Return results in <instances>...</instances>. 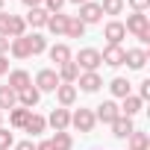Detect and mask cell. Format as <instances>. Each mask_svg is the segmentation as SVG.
<instances>
[{
    "label": "cell",
    "instance_id": "6da1fadb",
    "mask_svg": "<svg viewBox=\"0 0 150 150\" xmlns=\"http://www.w3.org/2000/svg\"><path fill=\"white\" fill-rule=\"evenodd\" d=\"M74 65H77V68H86V71H94V68L100 65V53L91 50V47H86V50H80V56H77Z\"/></svg>",
    "mask_w": 150,
    "mask_h": 150
},
{
    "label": "cell",
    "instance_id": "7a4b0ae2",
    "mask_svg": "<svg viewBox=\"0 0 150 150\" xmlns=\"http://www.w3.org/2000/svg\"><path fill=\"white\" fill-rule=\"evenodd\" d=\"M124 59H127V50H121L118 44H109V47L100 53V62H106V65H112V68L124 65Z\"/></svg>",
    "mask_w": 150,
    "mask_h": 150
},
{
    "label": "cell",
    "instance_id": "3957f363",
    "mask_svg": "<svg viewBox=\"0 0 150 150\" xmlns=\"http://www.w3.org/2000/svg\"><path fill=\"white\" fill-rule=\"evenodd\" d=\"M35 86H38L41 91H56V88H59V74H56V71H38Z\"/></svg>",
    "mask_w": 150,
    "mask_h": 150
},
{
    "label": "cell",
    "instance_id": "277c9868",
    "mask_svg": "<svg viewBox=\"0 0 150 150\" xmlns=\"http://www.w3.org/2000/svg\"><path fill=\"white\" fill-rule=\"evenodd\" d=\"M121 118V109L112 103V100H103L100 106H97V121H103V124H112V121H118Z\"/></svg>",
    "mask_w": 150,
    "mask_h": 150
},
{
    "label": "cell",
    "instance_id": "5b68a950",
    "mask_svg": "<svg viewBox=\"0 0 150 150\" xmlns=\"http://www.w3.org/2000/svg\"><path fill=\"white\" fill-rule=\"evenodd\" d=\"M74 127H77L80 132H91V129H94V115H91V109H80L77 115H74Z\"/></svg>",
    "mask_w": 150,
    "mask_h": 150
},
{
    "label": "cell",
    "instance_id": "8992f818",
    "mask_svg": "<svg viewBox=\"0 0 150 150\" xmlns=\"http://www.w3.org/2000/svg\"><path fill=\"white\" fill-rule=\"evenodd\" d=\"M100 15H103V12H100L97 3H83V9H80V21H83V24H97Z\"/></svg>",
    "mask_w": 150,
    "mask_h": 150
},
{
    "label": "cell",
    "instance_id": "52a82bcc",
    "mask_svg": "<svg viewBox=\"0 0 150 150\" xmlns=\"http://www.w3.org/2000/svg\"><path fill=\"white\" fill-rule=\"evenodd\" d=\"M103 33H106V38H109V44H121V38L127 35V30H124V24H121V21H109Z\"/></svg>",
    "mask_w": 150,
    "mask_h": 150
},
{
    "label": "cell",
    "instance_id": "ba28073f",
    "mask_svg": "<svg viewBox=\"0 0 150 150\" xmlns=\"http://www.w3.org/2000/svg\"><path fill=\"white\" fill-rule=\"evenodd\" d=\"M124 30H129V33H135V35H144V33H147V15L135 12V15L127 21V27H124Z\"/></svg>",
    "mask_w": 150,
    "mask_h": 150
},
{
    "label": "cell",
    "instance_id": "9c48e42d",
    "mask_svg": "<svg viewBox=\"0 0 150 150\" xmlns=\"http://www.w3.org/2000/svg\"><path fill=\"white\" fill-rule=\"evenodd\" d=\"M30 86V74L27 71H12L9 74V88L12 91H21V88H27Z\"/></svg>",
    "mask_w": 150,
    "mask_h": 150
},
{
    "label": "cell",
    "instance_id": "30bf717a",
    "mask_svg": "<svg viewBox=\"0 0 150 150\" xmlns=\"http://www.w3.org/2000/svg\"><path fill=\"white\" fill-rule=\"evenodd\" d=\"M100 86H103V80L97 77L94 71H88V74H83V77H80V88H83V91H97Z\"/></svg>",
    "mask_w": 150,
    "mask_h": 150
},
{
    "label": "cell",
    "instance_id": "8fae6325",
    "mask_svg": "<svg viewBox=\"0 0 150 150\" xmlns=\"http://www.w3.org/2000/svg\"><path fill=\"white\" fill-rule=\"evenodd\" d=\"M56 97H59V103H62V106H71L74 100H77V88H74L71 83H65V86H59V88H56Z\"/></svg>",
    "mask_w": 150,
    "mask_h": 150
},
{
    "label": "cell",
    "instance_id": "7c38bea8",
    "mask_svg": "<svg viewBox=\"0 0 150 150\" xmlns=\"http://www.w3.org/2000/svg\"><path fill=\"white\" fill-rule=\"evenodd\" d=\"M50 124L56 127V132H65V127L71 124V115H68L65 109H53V112H50Z\"/></svg>",
    "mask_w": 150,
    "mask_h": 150
},
{
    "label": "cell",
    "instance_id": "4fadbf2b",
    "mask_svg": "<svg viewBox=\"0 0 150 150\" xmlns=\"http://www.w3.org/2000/svg\"><path fill=\"white\" fill-rule=\"evenodd\" d=\"M127 138H129V150H147V144H150L147 132H141V129H132Z\"/></svg>",
    "mask_w": 150,
    "mask_h": 150
},
{
    "label": "cell",
    "instance_id": "5bb4252c",
    "mask_svg": "<svg viewBox=\"0 0 150 150\" xmlns=\"http://www.w3.org/2000/svg\"><path fill=\"white\" fill-rule=\"evenodd\" d=\"M112 129H115V135H118V138H127L135 127H132V121H129V118H118V121H112Z\"/></svg>",
    "mask_w": 150,
    "mask_h": 150
},
{
    "label": "cell",
    "instance_id": "9a60e30c",
    "mask_svg": "<svg viewBox=\"0 0 150 150\" xmlns=\"http://www.w3.org/2000/svg\"><path fill=\"white\" fill-rule=\"evenodd\" d=\"M50 59L56 65H65V62H71V50L65 44H56V47H50Z\"/></svg>",
    "mask_w": 150,
    "mask_h": 150
},
{
    "label": "cell",
    "instance_id": "2e32d148",
    "mask_svg": "<svg viewBox=\"0 0 150 150\" xmlns=\"http://www.w3.org/2000/svg\"><path fill=\"white\" fill-rule=\"evenodd\" d=\"M124 62H129V68H144V62H147V53L144 50H127V59Z\"/></svg>",
    "mask_w": 150,
    "mask_h": 150
},
{
    "label": "cell",
    "instance_id": "e0dca14e",
    "mask_svg": "<svg viewBox=\"0 0 150 150\" xmlns=\"http://www.w3.org/2000/svg\"><path fill=\"white\" fill-rule=\"evenodd\" d=\"M65 33H68L71 38H80V35L86 33V24H83L80 18H68V24H65Z\"/></svg>",
    "mask_w": 150,
    "mask_h": 150
},
{
    "label": "cell",
    "instance_id": "ac0fdd59",
    "mask_svg": "<svg viewBox=\"0 0 150 150\" xmlns=\"http://www.w3.org/2000/svg\"><path fill=\"white\" fill-rule=\"evenodd\" d=\"M15 106V91L9 86H0V112L3 109H12Z\"/></svg>",
    "mask_w": 150,
    "mask_h": 150
},
{
    "label": "cell",
    "instance_id": "d6986e66",
    "mask_svg": "<svg viewBox=\"0 0 150 150\" xmlns=\"http://www.w3.org/2000/svg\"><path fill=\"white\" fill-rule=\"evenodd\" d=\"M12 53H15L18 59H27V56H30V44H27V35H21V38H15V41H12Z\"/></svg>",
    "mask_w": 150,
    "mask_h": 150
},
{
    "label": "cell",
    "instance_id": "ffe728a7",
    "mask_svg": "<svg viewBox=\"0 0 150 150\" xmlns=\"http://www.w3.org/2000/svg\"><path fill=\"white\" fill-rule=\"evenodd\" d=\"M109 88H112V94H115V97H127V94H129V83H127L124 77H115Z\"/></svg>",
    "mask_w": 150,
    "mask_h": 150
},
{
    "label": "cell",
    "instance_id": "44dd1931",
    "mask_svg": "<svg viewBox=\"0 0 150 150\" xmlns=\"http://www.w3.org/2000/svg\"><path fill=\"white\" fill-rule=\"evenodd\" d=\"M18 94H21V103H24V106H27V109H30V106H35V103H38V88H30V86H27V88H21V91H18Z\"/></svg>",
    "mask_w": 150,
    "mask_h": 150
},
{
    "label": "cell",
    "instance_id": "7402d4cb",
    "mask_svg": "<svg viewBox=\"0 0 150 150\" xmlns=\"http://www.w3.org/2000/svg\"><path fill=\"white\" fill-rule=\"evenodd\" d=\"M44 124H47V121H44L41 115H33V112H30V118H27V124H24V127H27V132H33V135H35V132H41V129H44Z\"/></svg>",
    "mask_w": 150,
    "mask_h": 150
},
{
    "label": "cell",
    "instance_id": "603a6c76",
    "mask_svg": "<svg viewBox=\"0 0 150 150\" xmlns=\"http://www.w3.org/2000/svg\"><path fill=\"white\" fill-rule=\"evenodd\" d=\"M97 6H100V12H106V15H121L124 0H103V3H97Z\"/></svg>",
    "mask_w": 150,
    "mask_h": 150
},
{
    "label": "cell",
    "instance_id": "cb8c5ba5",
    "mask_svg": "<svg viewBox=\"0 0 150 150\" xmlns=\"http://www.w3.org/2000/svg\"><path fill=\"white\" fill-rule=\"evenodd\" d=\"M59 68H62V80H65V83H74V80L80 77V68L74 65V62H65V65H59Z\"/></svg>",
    "mask_w": 150,
    "mask_h": 150
},
{
    "label": "cell",
    "instance_id": "d4e9b609",
    "mask_svg": "<svg viewBox=\"0 0 150 150\" xmlns=\"http://www.w3.org/2000/svg\"><path fill=\"white\" fill-rule=\"evenodd\" d=\"M138 109H141V97H132V94H127V97H124V115L129 118V115H135Z\"/></svg>",
    "mask_w": 150,
    "mask_h": 150
},
{
    "label": "cell",
    "instance_id": "484cf974",
    "mask_svg": "<svg viewBox=\"0 0 150 150\" xmlns=\"http://www.w3.org/2000/svg\"><path fill=\"white\" fill-rule=\"evenodd\" d=\"M50 144H53V150H71V135L68 132H56L50 138Z\"/></svg>",
    "mask_w": 150,
    "mask_h": 150
},
{
    "label": "cell",
    "instance_id": "4316f807",
    "mask_svg": "<svg viewBox=\"0 0 150 150\" xmlns=\"http://www.w3.org/2000/svg\"><path fill=\"white\" fill-rule=\"evenodd\" d=\"M47 18H50V15H47V12H44V9H33V12H30V18H27V21H30V24H33V27H44V24H47Z\"/></svg>",
    "mask_w": 150,
    "mask_h": 150
},
{
    "label": "cell",
    "instance_id": "83f0119b",
    "mask_svg": "<svg viewBox=\"0 0 150 150\" xmlns=\"http://www.w3.org/2000/svg\"><path fill=\"white\" fill-rule=\"evenodd\" d=\"M65 24H68V18H65V15H59V12H56V18H47L50 33H65Z\"/></svg>",
    "mask_w": 150,
    "mask_h": 150
},
{
    "label": "cell",
    "instance_id": "f1b7e54d",
    "mask_svg": "<svg viewBox=\"0 0 150 150\" xmlns=\"http://www.w3.org/2000/svg\"><path fill=\"white\" fill-rule=\"evenodd\" d=\"M27 44H30V53H41V50L47 47V41H44L41 35H27Z\"/></svg>",
    "mask_w": 150,
    "mask_h": 150
},
{
    "label": "cell",
    "instance_id": "f546056e",
    "mask_svg": "<svg viewBox=\"0 0 150 150\" xmlns=\"http://www.w3.org/2000/svg\"><path fill=\"white\" fill-rule=\"evenodd\" d=\"M27 118H30V109H15L9 121H12L15 127H24V124H27Z\"/></svg>",
    "mask_w": 150,
    "mask_h": 150
},
{
    "label": "cell",
    "instance_id": "4dcf8cb0",
    "mask_svg": "<svg viewBox=\"0 0 150 150\" xmlns=\"http://www.w3.org/2000/svg\"><path fill=\"white\" fill-rule=\"evenodd\" d=\"M24 27H27V24H24V18H12V24H9V33H12L15 38H21V35H24Z\"/></svg>",
    "mask_w": 150,
    "mask_h": 150
},
{
    "label": "cell",
    "instance_id": "1f68e13d",
    "mask_svg": "<svg viewBox=\"0 0 150 150\" xmlns=\"http://www.w3.org/2000/svg\"><path fill=\"white\" fill-rule=\"evenodd\" d=\"M9 144H12V132L0 129V150H9Z\"/></svg>",
    "mask_w": 150,
    "mask_h": 150
},
{
    "label": "cell",
    "instance_id": "d6a6232c",
    "mask_svg": "<svg viewBox=\"0 0 150 150\" xmlns=\"http://www.w3.org/2000/svg\"><path fill=\"white\" fill-rule=\"evenodd\" d=\"M9 24H12V15H3V12H0V35L9 33Z\"/></svg>",
    "mask_w": 150,
    "mask_h": 150
},
{
    "label": "cell",
    "instance_id": "836d02e7",
    "mask_svg": "<svg viewBox=\"0 0 150 150\" xmlns=\"http://www.w3.org/2000/svg\"><path fill=\"white\" fill-rule=\"evenodd\" d=\"M147 3H150V0H129V6H132L135 12H144V9H147Z\"/></svg>",
    "mask_w": 150,
    "mask_h": 150
},
{
    "label": "cell",
    "instance_id": "e575fe53",
    "mask_svg": "<svg viewBox=\"0 0 150 150\" xmlns=\"http://www.w3.org/2000/svg\"><path fill=\"white\" fill-rule=\"evenodd\" d=\"M47 6H50V9H53V12H59V9H62V6H65V0H47Z\"/></svg>",
    "mask_w": 150,
    "mask_h": 150
},
{
    "label": "cell",
    "instance_id": "d590c367",
    "mask_svg": "<svg viewBox=\"0 0 150 150\" xmlns=\"http://www.w3.org/2000/svg\"><path fill=\"white\" fill-rule=\"evenodd\" d=\"M144 97H150V80L141 83V100H144Z\"/></svg>",
    "mask_w": 150,
    "mask_h": 150
},
{
    "label": "cell",
    "instance_id": "8d00e7d4",
    "mask_svg": "<svg viewBox=\"0 0 150 150\" xmlns=\"http://www.w3.org/2000/svg\"><path fill=\"white\" fill-rule=\"evenodd\" d=\"M6 50H9V38H6V35H0V53H6Z\"/></svg>",
    "mask_w": 150,
    "mask_h": 150
},
{
    "label": "cell",
    "instance_id": "74e56055",
    "mask_svg": "<svg viewBox=\"0 0 150 150\" xmlns=\"http://www.w3.org/2000/svg\"><path fill=\"white\" fill-rule=\"evenodd\" d=\"M15 150H35V147H33V141H21Z\"/></svg>",
    "mask_w": 150,
    "mask_h": 150
},
{
    "label": "cell",
    "instance_id": "f35d334b",
    "mask_svg": "<svg viewBox=\"0 0 150 150\" xmlns=\"http://www.w3.org/2000/svg\"><path fill=\"white\" fill-rule=\"evenodd\" d=\"M6 71H9V62H6L3 56H0V74H6Z\"/></svg>",
    "mask_w": 150,
    "mask_h": 150
},
{
    "label": "cell",
    "instance_id": "ab89813d",
    "mask_svg": "<svg viewBox=\"0 0 150 150\" xmlns=\"http://www.w3.org/2000/svg\"><path fill=\"white\" fill-rule=\"evenodd\" d=\"M35 150H53V144H50V141H41V144H38Z\"/></svg>",
    "mask_w": 150,
    "mask_h": 150
},
{
    "label": "cell",
    "instance_id": "60d3db41",
    "mask_svg": "<svg viewBox=\"0 0 150 150\" xmlns=\"http://www.w3.org/2000/svg\"><path fill=\"white\" fill-rule=\"evenodd\" d=\"M24 3H27L30 9H38V3H41V0H24Z\"/></svg>",
    "mask_w": 150,
    "mask_h": 150
},
{
    "label": "cell",
    "instance_id": "b9f144b4",
    "mask_svg": "<svg viewBox=\"0 0 150 150\" xmlns=\"http://www.w3.org/2000/svg\"><path fill=\"white\" fill-rule=\"evenodd\" d=\"M71 3H88V0H71Z\"/></svg>",
    "mask_w": 150,
    "mask_h": 150
},
{
    "label": "cell",
    "instance_id": "7bdbcfd3",
    "mask_svg": "<svg viewBox=\"0 0 150 150\" xmlns=\"http://www.w3.org/2000/svg\"><path fill=\"white\" fill-rule=\"evenodd\" d=\"M0 9H3V0H0Z\"/></svg>",
    "mask_w": 150,
    "mask_h": 150
},
{
    "label": "cell",
    "instance_id": "ee69618b",
    "mask_svg": "<svg viewBox=\"0 0 150 150\" xmlns=\"http://www.w3.org/2000/svg\"><path fill=\"white\" fill-rule=\"evenodd\" d=\"M0 118H3V112H0Z\"/></svg>",
    "mask_w": 150,
    "mask_h": 150
}]
</instances>
